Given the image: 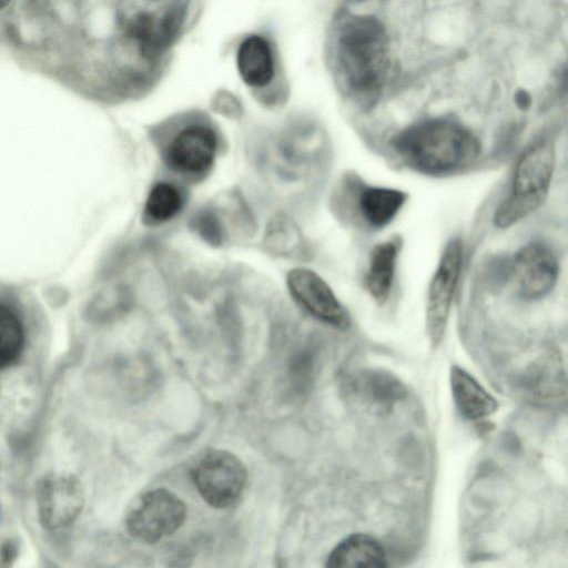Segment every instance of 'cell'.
Listing matches in <instances>:
<instances>
[{
  "label": "cell",
  "instance_id": "3957f363",
  "mask_svg": "<svg viewBox=\"0 0 568 568\" xmlns=\"http://www.w3.org/2000/svg\"><path fill=\"white\" fill-rule=\"evenodd\" d=\"M555 159L554 145L546 140L535 142L521 153L509 193L494 214L497 227H510L542 205L550 189Z\"/></svg>",
  "mask_w": 568,
  "mask_h": 568
},
{
  "label": "cell",
  "instance_id": "ba28073f",
  "mask_svg": "<svg viewBox=\"0 0 568 568\" xmlns=\"http://www.w3.org/2000/svg\"><path fill=\"white\" fill-rule=\"evenodd\" d=\"M37 511L41 525L58 530L73 524L84 506L81 483L72 475L51 474L37 486Z\"/></svg>",
  "mask_w": 568,
  "mask_h": 568
},
{
  "label": "cell",
  "instance_id": "8992f818",
  "mask_svg": "<svg viewBox=\"0 0 568 568\" xmlns=\"http://www.w3.org/2000/svg\"><path fill=\"white\" fill-rule=\"evenodd\" d=\"M217 143L216 132L207 122L186 120L166 136L163 160L180 175L201 178L213 166Z\"/></svg>",
  "mask_w": 568,
  "mask_h": 568
},
{
  "label": "cell",
  "instance_id": "277c9868",
  "mask_svg": "<svg viewBox=\"0 0 568 568\" xmlns=\"http://www.w3.org/2000/svg\"><path fill=\"white\" fill-rule=\"evenodd\" d=\"M186 518V506L175 494L156 488L140 495L129 507L124 526L144 544H155L174 534Z\"/></svg>",
  "mask_w": 568,
  "mask_h": 568
},
{
  "label": "cell",
  "instance_id": "9a60e30c",
  "mask_svg": "<svg viewBox=\"0 0 568 568\" xmlns=\"http://www.w3.org/2000/svg\"><path fill=\"white\" fill-rule=\"evenodd\" d=\"M407 195L396 189L362 185L356 206L362 219L374 229L388 225L403 207Z\"/></svg>",
  "mask_w": 568,
  "mask_h": 568
},
{
  "label": "cell",
  "instance_id": "7402d4cb",
  "mask_svg": "<svg viewBox=\"0 0 568 568\" xmlns=\"http://www.w3.org/2000/svg\"><path fill=\"white\" fill-rule=\"evenodd\" d=\"M191 229L211 245L219 246L223 242V227L212 211L203 210L195 214L191 221Z\"/></svg>",
  "mask_w": 568,
  "mask_h": 568
},
{
  "label": "cell",
  "instance_id": "4fadbf2b",
  "mask_svg": "<svg viewBox=\"0 0 568 568\" xmlns=\"http://www.w3.org/2000/svg\"><path fill=\"white\" fill-rule=\"evenodd\" d=\"M239 73L251 88L267 87L275 75V61L270 43L260 36L245 38L236 54Z\"/></svg>",
  "mask_w": 568,
  "mask_h": 568
},
{
  "label": "cell",
  "instance_id": "5bb4252c",
  "mask_svg": "<svg viewBox=\"0 0 568 568\" xmlns=\"http://www.w3.org/2000/svg\"><path fill=\"white\" fill-rule=\"evenodd\" d=\"M326 568H386V556L375 538L355 534L332 550Z\"/></svg>",
  "mask_w": 568,
  "mask_h": 568
},
{
  "label": "cell",
  "instance_id": "e0dca14e",
  "mask_svg": "<svg viewBox=\"0 0 568 568\" xmlns=\"http://www.w3.org/2000/svg\"><path fill=\"white\" fill-rule=\"evenodd\" d=\"M523 386L539 399L565 395L564 371L558 357L547 354L532 363L524 374Z\"/></svg>",
  "mask_w": 568,
  "mask_h": 568
},
{
  "label": "cell",
  "instance_id": "cb8c5ba5",
  "mask_svg": "<svg viewBox=\"0 0 568 568\" xmlns=\"http://www.w3.org/2000/svg\"><path fill=\"white\" fill-rule=\"evenodd\" d=\"M9 4L8 1H0V11Z\"/></svg>",
  "mask_w": 568,
  "mask_h": 568
},
{
  "label": "cell",
  "instance_id": "7c38bea8",
  "mask_svg": "<svg viewBox=\"0 0 568 568\" xmlns=\"http://www.w3.org/2000/svg\"><path fill=\"white\" fill-rule=\"evenodd\" d=\"M449 385L454 403L464 418L478 420L497 410L496 398L460 366H452Z\"/></svg>",
  "mask_w": 568,
  "mask_h": 568
},
{
  "label": "cell",
  "instance_id": "44dd1931",
  "mask_svg": "<svg viewBox=\"0 0 568 568\" xmlns=\"http://www.w3.org/2000/svg\"><path fill=\"white\" fill-rule=\"evenodd\" d=\"M265 244L275 254L293 256L300 248L298 233L293 224L280 220L270 226Z\"/></svg>",
  "mask_w": 568,
  "mask_h": 568
},
{
  "label": "cell",
  "instance_id": "8fae6325",
  "mask_svg": "<svg viewBox=\"0 0 568 568\" xmlns=\"http://www.w3.org/2000/svg\"><path fill=\"white\" fill-rule=\"evenodd\" d=\"M358 397L373 409L389 412L407 395L402 381L383 368H368L359 372L353 383Z\"/></svg>",
  "mask_w": 568,
  "mask_h": 568
},
{
  "label": "cell",
  "instance_id": "603a6c76",
  "mask_svg": "<svg viewBox=\"0 0 568 568\" xmlns=\"http://www.w3.org/2000/svg\"><path fill=\"white\" fill-rule=\"evenodd\" d=\"M517 104L520 108H527L530 103V97L526 91H519L516 95Z\"/></svg>",
  "mask_w": 568,
  "mask_h": 568
},
{
  "label": "cell",
  "instance_id": "6da1fadb",
  "mask_svg": "<svg viewBox=\"0 0 568 568\" xmlns=\"http://www.w3.org/2000/svg\"><path fill=\"white\" fill-rule=\"evenodd\" d=\"M329 55L342 91L363 106L379 99L390 70V50L382 21L365 13L341 12L334 21Z\"/></svg>",
  "mask_w": 568,
  "mask_h": 568
},
{
  "label": "cell",
  "instance_id": "7a4b0ae2",
  "mask_svg": "<svg viewBox=\"0 0 568 568\" xmlns=\"http://www.w3.org/2000/svg\"><path fill=\"white\" fill-rule=\"evenodd\" d=\"M390 144L409 168L430 176L458 172L470 165L480 153L476 134L448 116L410 124L398 132Z\"/></svg>",
  "mask_w": 568,
  "mask_h": 568
},
{
  "label": "cell",
  "instance_id": "d6986e66",
  "mask_svg": "<svg viewBox=\"0 0 568 568\" xmlns=\"http://www.w3.org/2000/svg\"><path fill=\"white\" fill-rule=\"evenodd\" d=\"M183 207L181 191L169 182H158L150 191L144 219L152 224H160L173 219Z\"/></svg>",
  "mask_w": 568,
  "mask_h": 568
},
{
  "label": "cell",
  "instance_id": "5b68a950",
  "mask_svg": "<svg viewBox=\"0 0 568 568\" xmlns=\"http://www.w3.org/2000/svg\"><path fill=\"white\" fill-rule=\"evenodd\" d=\"M191 477L204 501L222 509L241 498L247 483V470L233 453L210 449L194 464Z\"/></svg>",
  "mask_w": 568,
  "mask_h": 568
},
{
  "label": "cell",
  "instance_id": "30bf717a",
  "mask_svg": "<svg viewBox=\"0 0 568 568\" xmlns=\"http://www.w3.org/2000/svg\"><path fill=\"white\" fill-rule=\"evenodd\" d=\"M292 297L311 315L338 329L349 326V316L331 286L316 272L296 267L286 276Z\"/></svg>",
  "mask_w": 568,
  "mask_h": 568
},
{
  "label": "cell",
  "instance_id": "9c48e42d",
  "mask_svg": "<svg viewBox=\"0 0 568 568\" xmlns=\"http://www.w3.org/2000/svg\"><path fill=\"white\" fill-rule=\"evenodd\" d=\"M516 293L524 300L545 297L554 288L558 277V262L554 252L540 242L523 246L508 264Z\"/></svg>",
  "mask_w": 568,
  "mask_h": 568
},
{
  "label": "cell",
  "instance_id": "2e32d148",
  "mask_svg": "<svg viewBox=\"0 0 568 568\" xmlns=\"http://www.w3.org/2000/svg\"><path fill=\"white\" fill-rule=\"evenodd\" d=\"M399 251L398 240L378 243L372 250L365 274V287L378 304H384L392 291Z\"/></svg>",
  "mask_w": 568,
  "mask_h": 568
},
{
  "label": "cell",
  "instance_id": "ffe728a7",
  "mask_svg": "<svg viewBox=\"0 0 568 568\" xmlns=\"http://www.w3.org/2000/svg\"><path fill=\"white\" fill-rule=\"evenodd\" d=\"M130 304V292L118 285L98 293L90 304L89 314L94 321L105 322L125 313Z\"/></svg>",
  "mask_w": 568,
  "mask_h": 568
},
{
  "label": "cell",
  "instance_id": "52a82bcc",
  "mask_svg": "<svg viewBox=\"0 0 568 568\" xmlns=\"http://www.w3.org/2000/svg\"><path fill=\"white\" fill-rule=\"evenodd\" d=\"M462 263L463 245L458 237H454L443 251L426 295L425 323L433 347H437L445 335Z\"/></svg>",
  "mask_w": 568,
  "mask_h": 568
},
{
  "label": "cell",
  "instance_id": "ac0fdd59",
  "mask_svg": "<svg viewBox=\"0 0 568 568\" xmlns=\"http://www.w3.org/2000/svg\"><path fill=\"white\" fill-rule=\"evenodd\" d=\"M24 346V329L20 317L0 303V371L13 365Z\"/></svg>",
  "mask_w": 568,
  "mask_h": 568
}]
</instances>
